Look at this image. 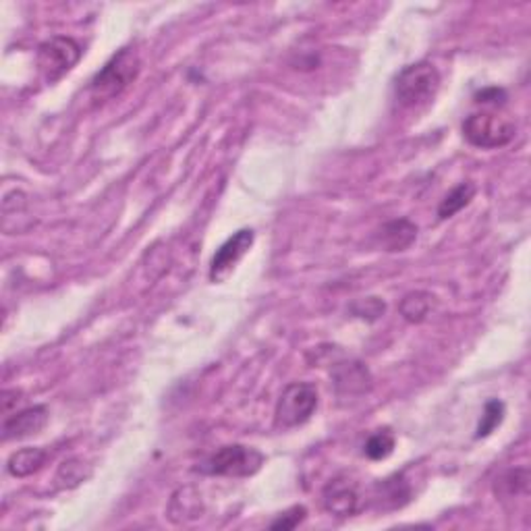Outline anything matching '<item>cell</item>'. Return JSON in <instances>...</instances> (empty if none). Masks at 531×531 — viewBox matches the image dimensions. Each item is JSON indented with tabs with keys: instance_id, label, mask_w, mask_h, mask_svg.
Instances as JSON below:
<instances>
[{
	"instance_id": "cell-1",
	"label": "cell",
	"mask_w": 531,
	"mask_h": 531,
	"mask_svg": "<svg viewBox=\"0 0 531 531\" xmlns=\"http://www.w3.org/2000/svg\"><path fill=\"white\" fill-rule=\"evenodd\" d=\"M440 87V73L432 63L407 65L394 79V98L403 109H420L429 104Z\"/></svg>"
},
{
	"instance_id": "cell-2",
	"label": "cell",
	"mask_w": 531,
	"mask_h": 531,
	"mask_svg": "<svg viewBox=\"0 0 531 531\" xmlns=\"http://www.w3.org/2000/svg\"><path fill=\"white\" fill-rule=\"evenodd\" d=\"M141 63L136 50L123 49L117 52L109 63L102 66V71L96 73V77L90 84V93L96 102H106L123 93L127 87L136 82L139 75Z\"/></svg>"
},
{
	"instance_id": "cell-3",
	"label": "cell",
	"mask_w": 531,
	"mask_h": 531,
	"mask_svg": "<svg viewBox=\"0 0 531 531\" xmlns=\"http://www.w3.org/2000/svg\"><path fill=\"white\" fill-rule=\"evenodd\" d=\"M264 463L266 456L260 450L243 445H228L208 456L198 472L223 477H250L258 473Z\"/></svg>"
},
{
	"instance_id": "cell-4",
	"label": "cell",
	"mask_w": 531,
	"mask_h": 531,
	"mask_svg": "<svg viewBox=\"0 0 531 531\" xmlns=\"http://www.w3.org/2000/svg\"><path fill=\"white\" fill-rule=\"evenodd\" d=\"M515 131L517 127L513 120L492 111L473 112L463 120V137L475 147H483V150H494V147L510 144Z\"/></svg>"
},
{
	"instance_id": "cell-5",
	"label": "cell",
	"mask_w": 531,
	"mask_h": 531,
	"mask_svg": "<svg viewBox=\"0 0 531 531\" xmlns=\"http://www.w3.org/2000/svg\"><path fill=\"white\" fill-rule=\"evenodd\" d=\"M318 391L307 382H293L282 391L274 412V423L277 428L291 429L299 428L312 420V415L318 409Z\"/></svg>"
},
{
	"instance_id": "cell-6",
	"label": "cell",
	"mask_w": 531,
	"mask_h": 531,
	"mask_svg": "<svg viewBox=\"0 0 531 531\" xmlns=\"http://www.w3.org/2000/svg\"><path fill=\"white\" fill-rule=\"evenodd\" d=\"M79 58H82V46L66 36L46 40L38 49V66L49 84L65 77L79 63Z\"/></svg>"
},
{
	"instance_id": "cell-7",
	"label": "cell",
	"mask_w": 531,
	"mask_h": 531,
	"mask_svg": "<svg viewBox=\"0 0 531 531\" xmlns=\"http://www.w3.org/2000/svg\"><path fill=\"white\" fill-rule=\"evenodd\" d=\"M253 241H255V235L252 228H241V231L235 233L231 239H226L212 258L210 280L218 282V285L220 282L228 280V277L235 272V268H237L239 261L243 260L245 253L252 250Z\"/></svg>"
},
{
	"instance_id": "cell-8",
	"label": "cell",
	"mask_w": 531,
	"mask_h": 531,
	"mask_svg": "<svg viewBox=\"0 0 531 531\" xmlns=\"http://www.w3.org/2000/svg\"><path fill=\"white\" fill-rule=\"evenodd\" d=\"M332 385L336 394L341 396H359L372 388V376L361 361L347 359L332 366Z\"/></svg>"
},
{
	"instance_id": "cell-9",
	"label": "cell",
	"mask_w": 531,
	"mask_h": 531,
	"mask_svg": "<svg viewBox=\"0 0 531 531\" xmlns=\"http://www.w3.org/2000/svg\"><path fill=\"white\" fill-rule=\"evenodd\" d=\"M49 423V409L36 405L13 415H4L3 421V440H22L42 432Z\"/></svg>"
},
{
	"instance_id": "cell-10",
	"label": "cell",
	"mask_w": 531,
	"mask_h": 531,
	"mask_svg": "<svg viewBox=\"0 0 531 531\" xmlns=\"http://www.w3.org/2000/svg\"><path fill=\"white\" fill-rule=\"evenodd\" d=\"M322 502L328 513L336 517H351L359 509V492L347 477H334L322 492Z\"/></svg>"
},
{
	"instance_id": "cell-11",
	"label": "cell",
	"mask_w": 531,
	"mask_h": 531,
	"mask_svg": "<svg viewBox=\"0 0 531 531\" xmlns=\"http://www.w3.org/2000/svg\"><path fill=\"white\" fill-rule=\"evenodd\" d=\"M204 513V502H201V494L196 488L187 486L181 488L173 494L171 504H168V519L173 523H191L196 521Z\"/></svg>"
},
{
	"instance_id": "cell-12",
	"label": "cell",
	"mask_w": 531,
	"mask_h": 531,
	"mask_svg": "<svg viewBox=\"0 0 531 531\" xmlns=\"http://www.w3.org/2000/svg\"><path fill=\"white\" fill-rule=\"evenodd\" d=\"M380 245L386 252H405L415 243L418 239V226L409 218L391 220L380 228Z\"/></svg>"
},
{
	"instance_id": "cell-13",
	"label": "cell",
	"mask_w": 531,
	"mask_h": 531,
	"mask_svg": "<svg viewBox=\"0 0 531 531\" xmlns=\"http://www.w3.org/2000/svg\"><path fill=\"white\" fill-rule=\"evenodd\" d=\"M49 453L44 448H22L11 455L6 469L13 477H30L44 467Z\"/></svg>"
},
{
	"instance_id": "cell-14",
	"label": "cell",
	"mask_w": 531,
	"mask_h": 531,
	"mask_svg": "<svg viewBox=\"0 0 531 531\" xmlns=\"http://www.w3.org/2000/svg\"><path fill=\"white\" fill-rule=\"evenodd\" d=\"M473 196H475V185L472 183V181H463V183L453 187V190H450L445 196V199L440 201L438 218L440 220L453 218L455 214H459L463 210V208L472 204Z\"/></svg>"
},
{
	"instance_id": "cell-15",
	"label": "cell",
	"mask_w": 531,
	"mask_h": 531,
	"mask_svg": "<svg viewBox=\"0 0 531 531\" xmlns=\"http://www.w3.org/2000/svg\"><path fill=\"white\" fill-rule=\"evenodd\" d=\"M432 295L423 293V291H415L409 293L403 297L399 304V312L403 318L412 324H420V322L426 320V315L429 314V307H432Z\"/></svg>"
},
{
	"instance_id": "cell-16",
	"label": "cell",
	"mask_w": 531,
	"mask_h": 531,
	"mask_svg": "<svg viewBox=\"0 0 531 531\" xmlns=\"http://www.w3.org/2000/svg\"><path fill=\"white\" fill-rule=\"evenodd\" d=\"M529 490V472L526 467L521 469H509L507 473L496 480V494L502 499H515L519 494H527Z\"/></svg>"
},
{
	"instance_id": "cell-17",
	"label": "cell",
	"mask_w": 531,
	"mask_h": 531,
	"mask_svg": "<svg viewBox=\"0 0 531 531\" xmlns=\"http://www.w3.org/2000/svg\"><path fill=\"white\" fill-rule=\"evenodd\" d=\"M92 475V469L85 465L82 459H66L60 463L57 472V482L60 488H77L79 483L85 482Z\"/></svg>"
},
{
	"instance_id": "cell-18",
	"label": "cell",
	"mask_w": 531,
	"mask_h": 531,
	"mask_svg": "<svg viewBox=\"0 0 531 531\" xmlns=\"http://www.w3.org/2000/svg\"><path fill=\"white\" fill-rule=\"evenodd\" d=\"M378 490L382 492V500L391 502L393 509L403 507V504H407L409 499H412V488H409V483L403 480V475H394V477H388L385 482H380Z\"/></svg>"
},
{
	"instance_id": "cell-19",
	"label": "cell",
	"mask_w": 531,
	"mask_h": 531,
	"mask_svg": "<svg viewBox=\"0 0 531 531\" xmlns=\"http://www.w3.org/2000/svg\"><path fill=\"white\" fill-rule=\"evenodd\" d=\"M394 450V434L391 429H380V432L372 434L366 442L364 453L367 459L372 461H385L393 455Z\"/></svg>"
},
{
	"instance_id": "cell-20",
	"label": "cell",
	"mask_w": 531,
	"mask_h": 531,
	"mask_svg": "<svg viewBox=\"0 0 531 531\" xmlns=\"http://www.w3.org/2000/svg\"><path fill=\"white\" fill-rule=\"evenodd\" d=\"M504 420V403L499 399H492L486 403V407H483V415L480 420V426H477V432H475V438H486L494 432L496 428L500 426Z\"/></svg>"
},
{
	"instance_id": "cell-21",
	"label": "cell",
	"mask_w": 531,
	"mask_h": 531,
	"mask_svg": "<svg viewBox=\"0 0 531 531\" xmlns=\"http://www.w3.org/2000/svg\"><path fill=\"white\" fill-rule=\"evenodd\" d=\"M385 312H386V304L378 297L361 299L353 305V314L359 315V318H364V320H369V322L378 320Z\"/></svg>"
},
{
	"instance_id": "cell-22",
	"label": "cell",
	"mask_w": 531,
	"mask_h": 531,
	"mask_svg": "<svg viewBox=\"0 0 531 531\" xmlns=\"http://www.w3.org/2000/svg\"><path fill=\"white\" fill-rule=\"evenodd\" d=\"M307 517V510L305 507H293L282 513L277 521L270 523V529H282V531H288V529H295L299 527L304 519Z\"/></svg>"
},
{
	"instance_id": "cell-23",
	"label": "cell",
	"mask_w": 531,
	"mask_h": 531,
	"mask_svg": "<svg viewBox=\"0 0 531 531\" xmlns=\"http://www.w3.org/2000/svg\"><path fill=\"white\" fill-rule=\"evenodd\" d=\"M477 102L482 104H504V100H507V93H504V90H499V87H488V90H482L480 93H477Z\"/></svg>"
}]
</instances>
